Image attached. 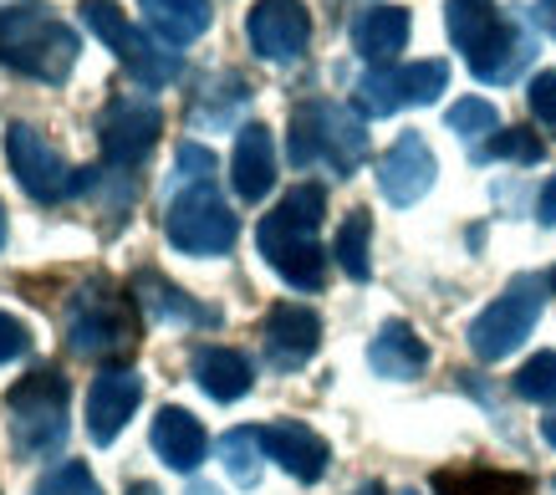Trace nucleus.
Here are the masks:
<instances>
[{
    "instance_id": "nucleus-1",
    "label": "nucleus",
    "mask_w": 556,
    "mask_h": 495,
    "mask_svg": "<svg viewBox=\"0 0 556 495\" xmlns=\"http://www.w3.org/2000/svg\"><path fill=\"white\" fill-rule=\"evenodd\" d=\"M321 215H327V189L296 185L255 230V245H261L266 266L296 291H317L327 281V256L317 245Z\"/></svg>"
},
{
    "instance_id": "nucleus-2",
    "label": "nucleus",
    "mask_w": 556,
    "mask_h": 495,
    "mask_svg": "<svg viewBox=\"0 0 556 495\" xmlns=\"http://www.w3.org/2000/svg\"><path fill=\"white\" fill-rule=\"evenodd\" d=\"M77 31L67 21L51 16L41 0H21V5H0V67L21 72L31 82L62 87L77 67Z\"/></svg>"
},
{
    "instance_id": "nucleus-3",
    "label": "nucleus",
    "mask_w": 556,
    "mask_h": 495,
    "mask_svg": "<svg viewBox=\"0 0 556 495\" xmlns=\"http://www.w3.org/2000/svg\"><path fill=\"white\" fill-rule=\"evenodd\" d=\"M67 378L56 368H31L26 378L11 383L5 414H11V444L21 460H41L67 440Z\"/></svg>"
},
{
    "instance_id": "nucleus-4",
    "label": "nucleus",
    "mask_w": 556,
    "mask_h": 495,
    "mask_svg": "<svg viewBox=\"0 0 556 495\" xmlns=\"http://www.w3.org/2000/svg\"><path fill=\"white\" fill-rule=\"evenodd\" d=\"M67 347L77 358H92V363H113V358H128L138 347V317H134V291L102 287L92 281L87 291H77L67 307Z\"/></svg>"
},
{
    "instance_id": "nucleus-5",
    "label": "nucleus",
    "mask_w": 556,
    "mask_h": 495,
    "mask_svg": "<svg viewBox=\"0 0 556 495\" xmlns=\"http://www.w3.org/2000/svg\"><path fill=\"white\" fill-rule=\"evenodd\" d=\"M287 154L296 169L306 164H332V169L348 179V174L368 158V134H363V123L348 113V107L327 103V98H312L291 113V143Z\"/></svg>"
},
{
    "instance_id": "nucleus-6",
    "label": "nucleus",
    "mask_w": 556,
    "mask_h": 495,
    "mask_svg": "<svg viewBox=\"0 0 556 495\" xmlns=\"http://www.w3.org/2000/svg\"><path fill=\"white\" fill-rule=\"evenodd\" d=\"M5 164H11L16 185L31 194L36 205H62L67 194L92 189V174L67 169V158L56 154L47 143V134L31 128V123H11V128H5Z\"/></svg>"
},
{
    "instance_id": "nucleus-7",
    "label": "nucleus",
    "mask_w": 556,
    "mask_h": 495,
    "mask_svg": "<svg viewBox=\"0 0 556 495\" xmlns=\"http://www.w3.org/2000/svg\"><path fill=\"white\" fill-rule=\"evenodd\" d=\"M541 291L546 281L541 276H516L495 302H490L480 317L470 322V353L480 363H501L506 353H516L526 338H531V327L541 317Z\"/></svg>"
},
{
    "instance_id": "nucleus-8",
    "label": "nucleus",
    "mask_w": 556,
    "mask_h": 495,
    "mask_svg": "<svg viewBox=\"0 0 556 495\" xmlns=\"http://www.w3.org/2000/svg\"><path fill=\"white\" fill-rule=\"evenodd\" d=\"M164 236L185 256H225L240 236V220L215 194V185H189L164 215Z\"/></svg>"
},
{
    "instance_id": "nucleus-9",
    "label": "nucleus",
    "mask_w": 556,
    "mask_h": 495,
    "mask_svg": "<svg viewBox=\"0 0 556 495\" xmlns=\"http://www.w3.org/2000/svg\"><path fill=\"white\" fill-rule=\"evenodd\" d=\"M77 16H83L87 31L98 36L102 47L118 56L123 67L134 72L143 87H164L174 72H179V62H174L169 52H159L149 36L128 21V11H118V0H83V5H77Z\"/></svg>"
},
{
    "instance_id": "nucleus-10",
    "label": "nucleus",
    "mask_w": 556,
    "mask_h": 495,
    "mask_svg": "<svg viewBox=\"0 0 556 495\" xmlns=\"http://www.w3.org/2000/svg\"><path fill=\"white\" fill-rule=\"evenodd\" d=\"M164 134V113L149 98H113L98 118V149L108 169H138Z\"/></svg>"
},
{
    "instance_id": "nucleus-11",
    "label": "nucleus",
    "mask_w": 556,
    "mask_h": 495,
    "mask_svg": "<svg viewBox=\"0 0 556 495\" xmlns=\"http://www.w3.org/2000/svg\"><path fill=\"white\" fill-rule=\"evenodd\" d=\"M450 82V67L444 62H414V67H383V72H368L357 82V107L368 118H388L408 103H434L439 92Z\"/></svg>"
},
{
    "instance_id": "nucleus-12",
    "label": "nucleus",
    "mask_w": 556,
    "mask_h": 495,
    "mask_svg": "<svg viewBox=\"0 0 556 495\" xmlns=\"http://www.w3.org/2000/svg\"><path fill=\"white\" fill-rule=\"evenodd\" d=\"M245 36H251L255 56L296 62L312 41V16H306L302 0H255L251 16H245Z\"/></svg>"
},
{
    "instance_id": "nucleus-13",
    "label": "nucleus",
    "mask_w": 556,
    "mask_h": 495,
    "mask_svg": "<svg viewBox=\"0 0 556 495\" xmlns=\"http://www.w3.org/2000/svg\"><path fill=\"white\" fill-rule=\"evenodd\" d=\"M138 404H143V378L134 368H108V373L92 378V389H87V434H92V444L118 440Z\"/></svg>"
},
{
    "instance_id": "nucleus-14",
    "label": "nucleus",
    "mask_w": 556,
    "mask_h": 495,
    "mask_svg": "<svg viewBox=\"0 0 556 495\" xmlns=\"http://www.w3.org/2000/svg\"><path fill=\"white\" fill-rule=\"evenodd\" d=\"M261 434V449H266L270 460L281 465L287 475H296L302 485H317L327 475V460H332V449L321 440L317 429H306L302 419H281V424H266L255 429Z\"/></svg>"
},
{
    "instance_id": "nucleus-15",
    "label": "nucleus",
    "mask_w": 556,
    "mask_h": 495,
    "mask_svg": "<svg viewBox=\"0 0 556 495\" xmlns=\"http://www.w3.org/2000/svg\"><path fill=\"white\" fill-rule=\"evenodd\" d=\"M434 174H439V164L429 154V143L419 134H404L383 154V164H378V189H383L388 205H414V200L429 194Z\"/></svg>"
},
{
    "instance_id": "nucleus-16",
    "label": "nucleus",
    "mask_w": 556,
    "mask_h": 495,
    "mask_svg": "<svg viewBox=\"0 0 556 495\" xmlns=\"http://www.w3.org/2000/svg\"><path fill=\"white\" fill-rule=\"evenodd\" d=\"M261 338H266V353L276 368H302L321 347V317L312 307H302V302H276L266 312Z\"/></svg>"
},
{
    "instance_id": "nucleus-17",
    "label": "nucleus",
    "mask_w": 556,
    "mask_h": 495,
    "mask_svg": "<svg viewBox=\"0 0 556 495\" xmlns=\"http://www.w3.org/2000/svg\"><path fill=\"white\" fill-rule=\"evenodd\" d=\"M230 179H236L240 200H266L276 185V143H270L266 123H245L236 138V158H230Z\"/></svg>"
},
{
    "instance_id": "nucleus-18",
    "label": "nucleus",
    "mask_w": 556,
    "mask_h": 495,
    "mask_svg": "<svg viewBox=\"0 0 556 495\" xmlns=\"http://www.w3.org/2000/svg\"><path fill=\"white\" fill-rule=\"evenodd\" d=\"M149 440H153V449H159V460L169 465V470H185V475L204 460V449H210V434H204V424L189 409H179V404L159 409Z\"/></svg>"
},
{
    "instance_id": "nucleus-19",
    "label": "nucleus",
    "mask_w": 556,
    "mask_h": 495,
    "mask_svg": "<svg viewBox=\"0 0 556 495\" xmlns=\"http://www.w3.org/2000/svg\"><path fill=\"white\" fill-rule=\"evenodd\" d=\"M404 47H408V11L404 5H368V11L353 21V52L363 56V62L388 67Z\"/></svg>"
},
{
    "instance_id": "nucleus-20",
    "label": "nucleus",
    "mask_w": 556,
    "mask_h": 495,
    "mask_svg": "<svg viewBox=\"0 0 556 495\" xmlns=\"http://www.w3.org/2000/svg\"><path fill=\"white\" fill-rule=\"evenodd\" d=\"M189 368H194V383H200L215 404H236L255 383V368L240 358L236 347H194Z\"/></svg>"
},
{
    "instance_id": "nucleus-21",
    "label": "nucleus",
    "mask_w": 556,
    "mask_h": 495,
    "mask_svg": "<svg viewBox=\"0 0 556 495\" xmlns=\"http://www.w3.org/2000/svg\"><path fill=\"white\" fill-rule=\"evenodd\" d=\"M368 363L378 378H399L404 383V378H419L429 368V347L408 322H383L368 347Z\"/></svg>"
},
{
    "instance_id": "nucleus-22",
    "label": "nucleus",
    "mask_w": 556,
    "mask_h": 495,
    "mask_svg": "<svg viewBox=\"0 0 556 495\" xmlns=\"http://www.w3.org/2000/svg\"><path fill=\"white\" fill-rule=\"evenodd\" d=\"M444 26H450V41H455L470 62L485 56L490 47H495V36L506 31L495 0H450V5H444Z\"/></svg>"
},
{
    "instance_id": "nucleus-23",
    "label": "nucleus",
    "mask_w": 556,
    "mask_h": 495,
    "mask_svg": "<svg viewBox=\"0 0 556 495\" xmlns=\"http://www.w3.org/2000/svg\"><path fill=\"white\" fill-rule=\"evenodd\" d=\"M138 11L169 47H189L210 31V0H138Z\"/></svg>"
},
{
    "instance_id": "nucleus-24",
    "label": "nucleus",
    "mask_w": 556,
    "mask_h": 495,
    "mask_svg": "<svg viewBox=\"0 0 556 495\" xmlns=\"http://www.w3.org/2000/svg\"><path fill=\"white\" fill-rule=\"evenodd\" d=\"M536 480L516 475V470H485V465H470V470H434V495H531Z\"/></svg>"
},
{
    "instance_id": "nucleus-25",
    "label": "nucleus",
    "mask_w": 556,
    "mask_h": 495,
    "mask_svg": "<svg viewBox=\"0 0 556 495\" xmlns=\"http://www.w3.org/2000/svg\"><path fill=\"white\" fill-rule=\"evenodd\" d=\"M134 296L153 312V317H159V322H219V312L194 307L185 291L169 287L164 276H153V271H138L134 276Z\"/></svg>"
},
{
    "instance_id": "nucleus-26",
    "label": "nucleus",
    "mask_w": 556,
    "mask_h": 495,
    "mask_svg": "<svg viewBox=\"0 0 556 495\" xmlns=\"http://www.w3.org/2000/svg\"><path fill=\"white\" fill-rule=\"evenodd\" d=\"M368 240H372V215H368V210H353V215L342 220V230H338V245H332L338 266L353 276V281H368V271H372Z\"/></svg>"
},
{
    "instance_id": "nucleus-27",
    "label": "nucleus",
    "mask_w": 556,
    "mask_h": 495,
    "mask_svg": "<svg viewBox=\"0 0 556 495\" xmlns=\"http://www.w3.org/2000/svg\"><path fill=\"white\" fill-rule=\"evenodd\" d=\"M219 460H225V470H230L236 485H255V480H261V434H255V429L225 434V440H219Z\"/></svg>"
},
{
    "instance_id": "nucleus-28",
    "label": "nucleus",
    "mask_w": 556,
    "mask_h": 495,
    "mask_svg": "<svg viewBox=\"0 0 556 495\" xmlns=\"http://www.w3.org/2000/svg\"><path fill=\"white\" fill-rule=\"evenodd\" d=\"M516 393L526 404H552L556 398V353H536L531 363L516 368Z\"/></svg>"
},
{
    "instance_id": "nucleus-29",
    "label": "nucleus",
    "mask_w": 556,
    "mask_h": 495,
    "mask_svg": "<svg viewBox=\"0 0 556 495\" xmlns=\"http://www.w3.org/2000/svg\"><path fill=\"white\" fill-rule=\"evenodd\" d=\"M444 123H450V134H459V138H485L501 128V113H495L485 98H459V103L444 113Z\"/></svg>"
},
{
    "instance_id": "nucleus-30",
    "label": "nucleus",
    "mask_w": 556,
    "mask_h": 495,
    "mask_svg": "<svg viewBox=\"0 0 556 495\" xmlns=\"http://www.w3.org/2000/svg\"><path fill=\"white\" fill-rule=\"evenodd\" d=\"M36 495H102V485L92 480V470L83 460H62L56 470L36 480Z\"/></svg>"
},
{
    "instance_id": "nucleus-31",
    "label": "nucleus",
    "mask_w": 556,
    "mask_h": 495,
    "mask_svg": "<svg viewBox=\"0 0 556 495\" xmlns=\"http://www.w3.org/2000/svg\"><path fill=\"white\" fill-rule=\"evenodd\" d=\"M490 158H516V164H536L541 158V138L531 128H506V134L490 138Z\"/></svg>"
},
{
    "instance_id": "nucleus-32",
    "label": "nucleus",
    "mask_w": 556,
    "mask_h": 495,
    "mask_svg": "<svg viewBox=\"0 0 556 495\" xmlns=\"http://www.w3.org/2000/svg\"><path fill=\"white\" fill-rule=\"evenodd\" d=\"M526 103H531V113H536L546 128H556V72H541V77H531Z\"/></svg>"
},
{
    "instance_id": "nucleus-33",
    "label": "nucleus",
    "mask_w": 556,
    "mask_h": 495,
    "mask_svg": "<svg viewBox=\"0 0 556 495\" xmlns=\"http://www.w3.org/2000/svg\"><path fill=\"white\" fill-rule=\"evenodd\" d=\"M210 174H215V154L185 143V149H179V179H189V185H210Z\"/></svg>"
},
{
    "instance_id": "nucleus-34",
    "label": "nucleus",
    "mask_w": 556,
    "mask_h": 495,
    "mask_svg": "<svg viewBox=\"0 0 556 495\" xmlns=\"http://www.w3.org/2000/svg\"><path fill=\"white\" fill-rule=\"evenodd\" d=\"M26 353H31V332H26L16 317H5V312H0V363L26 358Z\"/></svg>"
},
{
    "instance_id": "nucleus-35",
    "label": "nucleus",
    "mask_w": 556,
    "mask_h": 495,
    "mask_svg": "<svg viewBox=\"0 0 556 495\" xmlns=\"http://www.w3.org/2000/svg\"><path fill=\"white\" fill-rule=\"evenodd\" d=\"M541 225H556V174L541 189Z\"/></svg>"
},
{
    "instance_id": "nucleus-36",
    "label": "nucleus",
    "mask_w": 556,
    "mask_h": 495,
    "mask_svg": "<svg viewBox=\"0 0 556 495\" xmlns=\"http://www.w3.org/2000/svg\"><path fill=\"white\" fill-rule=\"evenodd\" d=\"M536 26L546 36H556V0H536Z\"/></svg>"
},
{
    "instance_id": "nucleus-37",
    "label": "nucleus",
    "mask_w": 556,
    "mask_h": 495,
    "mask_svg": "<svg viewBox=\"0 0 556 495\" xmlns=\"http://www.w3.org/2000/svg\"><path fill=\"white\" fill-rule=\"evenodd\" d=\"M353 495H419V491H388L383 480H368V485H357Z\"/></svg>"
},
{
    "instance_id": "nucleus-38",
    "label": "nucleus",
    "mask_w": 556,
    "mask_h": 495,
    "mask_svg": "<svg viewBox=\"0 0 556 495\" xmlns=\"http://www.w3.org/2000/svg\"><path fill=\"white\" fill-rule=\"evenodd\" d=\"M541 434H546V444H556V414H546V419H541Z\"/></svg>"
},
{
    "instance_id": "nucleus-39",
    "label": "nucleus",
    "mask_w": 556,
    "mask_h": 495,
    "mask_svg": "<svg viewBox=\"0 0 556 495\" xmlns=\"http://www.w3.org/2000/svg\"><path fill=\"white\" fill-rule=\"evenodd\" d=\"M128 495H159V485H149V480H134V485H128Z\"/></svg>"
},
{
    "instance_id": "nucleus-40",
    "label": "nucleus",
    "mask_w": 556,
    "mask_h": 495,
    "mask_svg": "<svg viewBox=\"0 0 556 495\" xmlns=\"http://www.w3.org/2000/svg\"><path fill=\"white\" fill-rule=\"evenodd\" d=\"M185 495H219V491H215V485H189Z\"/></svg>"
},
{
    "instance_id": "nucleus-41",
    "label": "nucleus",
    "mask_w": 556,
    "mask_h": 495,
    "mask_svg": "<svg viewBox=\"0 0 556 495\" xmlns=\"http://www.w3.org/2000/svg\"><path fill=\"white\" fill-rule=\"evenodd\" d=\"M5 236H11V230H5V205H0V251H5Z\"/></svg>"
},
{
    "instance_id": "nucleus-42",
    "label": "nucleus",
    "mask_w": 556,
    "mask_h": 495,
    "mask_svg": "<svg viewBox=\"0 0 556 495\" xmlns=\"http://www.w3.org/2000/svg\"><path fill=\"white\" fill-rule=\"evenodd\" d=\"M546 287H552V291H556V266H552V276H546Z\"/></svg>"
}]
</instances>
